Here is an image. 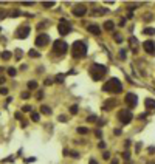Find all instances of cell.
Returning <instances> with one entry per match:
<instances>
[{"label": "cell", "instance_id": "f907efd6", "mask_svg": "<svg viewBox=\"0 0 155 164\" xmlns=\"http://www.w3.org/2000/svg\"><path fill=\"white\" fill-rule=\"evenodd\" d=\"M19 14H20V11H14V12H12L11 16H14V17H16V16H19Z\"/></svg>", "mask_w": 155, "mask_h": 164}, {"label": "cell", "instance_id": "7402d4cb", "mask_svg": "<svg viewBox=\"0 0 155 164\" xmlns=\"http://www.w3.org/2000/svg\"><path fill=\"white\" fill-rule=\"evenodd\" d=\"M90 130L87 127H77V133H81V135H87Z\"/></svg>", "mask_w": 155, "mask_h": 164}, {"label": "cell", "instance_id": "cb8c5ba5", "mask_svg": "<svg viewBox=\"0 0 155 164\" xmlns=\"http://www.w3.org/2000/svg\"><path fill=\"white\" fill-rule=\"evenodd\" d=\"M106 12H107V9H93L92 11V14H95V16H98V14L101 16V14H106Z\"/></svg>", "mask_w": 155, "mask_h": 164}, {"label": "cell", "instance_id": "1f68e13d", "mask_svg": "<svg viewBox=\"0 0 155 164\" xmlns=\"http://www.w3.org/2000/svg\"><path fill=\"white\" fill-rule=\"evenodd\" d=\"M47 25H50V22H41L37 25V30H41V28H44V26H47Z\"/></svg>", "mask_w": 155, "mask_h": 164}, {"label": "cell", "instance_id": "60d3db41", "mask_svg": "<svg viewBox=\"0 0 155 164\" xmlns=\"http://www.w3.org/2000/svg\"><path fill=\"white\" fill-rule=\"evenodd\" d=\"M42 98H44V91L39 90V91H37V99H42Z\"/></svg>", "mask_w": 155, "mask_h": 164}, {"label": "cell", "instance_id": "d590c367", "mask_svg": "<svg viewBox=\"0 0 155 164\" xmlns=\"http://www.w3.org/2000/svg\"><path fill=\"white\" fill-rule=\"evenodd\" d=\"M123 158H124L126 161H129V159H130V155H129V152H124V153H123Z\"/></svg>", "mask_w": 155, "mask_h": 164}, {"label": "cell", "instance_id": "ba28073f", "mask_svg": "<svg viewBox=\"0 0 155 164\" xmlns=\"http://www.w3.org/2000/svg\"><path fill=\"white\" fill-rule=\"evenodd\" d=\"M48 42H50V36L45 34V33H41V34L36 37V45L37 47H45Z\"/></svg>", "mask_w": 155, "mask_h": 164}, {"label": "cell", "instance_id": "7a4b0ae2", "mask_svg": "<svg viewBox=\"0 0 155 164\" xmlns=\"http://www.w3.org/2000/svg\"><path fill=\"white\" fill-rule=\"evenodd\" d=\"M106 74H107V67H106V65L93 64V65L90 67V76H92L93 80H99V79H102Z\"/></svg>", "mask_w": 155, "mask_h": 164}, {"label": "cell", "instance_id": "8fae6325", "mask_svg": "<svg viewBox=\"0 0 155 164\" xmlns=\"http://www.w3.org/2000/svg\"><path fill=\"white\" fill-rule=\"evenodd\" d=\"M143 48H144L146 53L155 54V42H152V40H146V42L143 44Z\"/></svg>", "mask_w": 155, "mask_h": 164}, {"label": "cell", "instance_id": "7c38bea8", "mask_svg": "<svg viewBox=\"0 0 155 164\" xmlns=\"http://www.w3.org/2000/svg\"><path fill=\"white\" fill-rule=\"evenodd\" d=\"M144 104H146V107H147V110L150 108V112H155V101H153L152 98H147V99L144 101Z\"/></svg>", "mask_w": 155, "mask_h": 164}, {"label": "cell", "instance_id": "ffe728a7", "mask_svg": "<svg viewBox=\"0 0 155 164\" xmlns=\"http://www.w3.org/2000/svg\"><path fill=\"white\" fill-rule=\"evenodd\" d=\"M28 56H31V57H41V53L36 51V50H30L28 51Z\"/></svg>", "mask_w": 155, "mask_h": 164}, {"label": "cell", "instance_id": "ee69618b", "mask_svg": "<svg viewBox=\"0 0 155 164\" xmlns=\"http://www.w3.org/2000/svg\"><path fill=\"white\" fill-rule=\"evenodd\" d=\"M14 116H16V119H22V113H19V112H17Z\"/></svg>", "mask_w": 155, "mask_h": 164}, {"label": "cell", "instance_id": "836d02e7", "mask_svg": "<svg viewBox=\"0 0 155 164\" xmlns=\"http://www.w3.org/2000/svg\"><path fill=\"white\" fill-rule=\"evenodd\" d=\"M22 110H23V112H27V113H30V112H31V105H23V107H22Z\"/></svg>", "mask_w": 155, "mask_h": 164}, {"label": "cell", "instance_id": "f6af8a7d", "mask_svg": "<svg viewBox=\"0 0 155 164\" xmlns=\"http://www.w3.org/2000/svg\"><path fill=\"white\" fill-rule=\"evenodd\" d=\"M126 25V19H121V22H120V26H124Z\"/></svg>", "mask_w": 155, "mask_h": 164}, {"label": "cell", "instance_id": "e0dca14e", "mask_svg": "<svg viewBox=\"0 0 155 164\" xmlns=\"http://www.w3.org/2000/svg\"><path fill=\"white\" fill-rule=\"evenodd\" d=\"M54 80L57 82V84H62V82L65 80V74H56V77H54Z\"/></svg>", "mask_w": 155, "mask_h": 164}, {"label": "cell", "instance_id": "3957f363", "mask_svg": "<svg viewBox=\"0 0 155 164\" xmlns=\"http://www.w3.org/2000/svg\"><path fill=\"white\" fill-rule=\"evenodd\" d=\"M71 54H73V57H77V59L84 57L87 54V45L82 40H76L73 44V48H71Z\"/></svg>", "mask_w": 155, "mask_h": 164}, {"label": "cell", "instance_id": "2e32d148", "mask_svg": "<svg viewBox=\"0 0 155 164\" xmlns=\"http://www.w3.org/2000/svg\"><path fill=\"white\" fill-rule=\"evenodd\" d=\"M113 28H115V23L112 22V20H107V22L104 23V30H107V31H113Z\"/></svg>", "mask_w": 155, "mask_h": 164}, {"label": "cell", "instance_id": "ac0fdd59", "mask_svg": "<svg viewBox=\"0 0 155 164\" xmlns=\"http://www.w3.org/2000/svg\"><path fill=\"white\" fill-rule=\"evenodd\" d=\"M41 112H42L44 115H51V108H50L48 105H42V107H41Z\"/></svg>", "mask_w": 155, "mask_h": 164}, {"label": "cell", "instance_id": "f35d334b", "mask_svg": "<svg viewBox=\"0 0 155 164\" xmlns=\"http://www.w3.org/2000/svg\"><path fill=\"white\" fill-rule=\"evenodd\" d=\"M87 121H88V122H95V121H96V116H93V115H92V116H88V118H87Z\"/></svg>", "mask_w": 155, "mask_h": 164}, {"label": "cell", "instance_id": "44dd1931", "mask_svg": "<svg viewBox=\"0 0 155 164\" xmlns=\"http://www.w3.org/2000/svg\"><path fill=\"white\" fill-rule=\"evenodd\" d=\"M28 88H30V90H36V88H37V82H36V80H30V82H28Z\"/></svg>", "mask_w": 155, "mask_h": 164}, {"label": "cell", "instance_id": "4316f807", "mask_svg": "<svg viewBox=\"0 0 155 164\" xmlns=\"http://www.w3.org/2000/svg\"><path fill=\"white\" fill-rule=\"evenodd\" d=\"M8 74H9V76H11V77H14V76H16V74H17V70H16V68H12V67H11V68H8Z\"/></svg>", "mask_w": 155, "mask_h": 164}, {"label": "cell", "instance_id": "b9f144b4", "mask_svg": "<svg viewBox=\"0 0 155 164\" xmlns=\"http://www.w3.org/2000/svg\"><path fill=\"white\" fill-rule=\"evenodd\" d=\"M102 158H104V159H109V158H110V153H109V152H104V153H102Z\"/></svg>", "mask_w": 155, "mask_h": 164}, {"label": "cell", "instance_id": "ab89813d", "mask_svg": "<svg viewBox=\"0 0 155 164\" xmlns=\"http://www.w3.org/2000/svg\"><path fill=\"white\" fill-rule=\"evenodd\" d=\"M98 147H99V149H106V142H104V141H99Z\"/></svg>", "mask_w": 155, "mask_h": 164}, {"label": "cell", "instance_id": "603a6c76", "mask_svg": "<svg viewBox=\"0 0 155 164\" xmlns=\"http://www.w3.org/2000/svg\"><path fill=\"white\" fill-rule=\"evenodd\" d=\"M31 119H33L34 122H37L39 119H41V115H39V113H36V112H31Z\"/></svg>", "mask_w": 155, "mask_h": 164}, {"label": "cell", "instance_id": "9a60e30c", "mask_svg": "<svg viewBox=\"0 0 155 164\" xmlns=\"http://www.w3.org/2000/svg\"><path fill=\"white\" fill-rule=\"evenodd\" d=\"M115 104H116L115 99H109V101H106V102H104V107H102V108H104V110H110Z\"/></svg>", "mask_w": 155, "mask_h": 164}, {"label": "cell", "instance_id": "f5cc1de1", "mask_svg": "<svg viewBox=\"0 0 155 164\" xmlns=\"http://www.w3.org/2000/svg\"><path fill=\"white\" fill-rule=\"evenodd\" d=\"M112 164H118V159H113V161H112Z\"/></svg>", "mask_w": 155, "mask_h": 164}, {"label": "cell", "instance_id": "bcb514c9", "mask_svg": "<svg viewBox=\"0 0 155 164\" xmlns=\"http://www.w3.org/2000/svg\"><path fill=\"white\" fill-rule=\"evenodd\" d=\"M23 5H25V6H31V5H34V3H33V2H23Z\"/></svg>", "mask_w": 155, "mask_h": 164}, {"label": "cell", "instance_id": "4fadbf2b", "mask_svg": "<svg viewBox=\"0 0 155 164\" xmlns=\"http://www.w3.org/2000/svg\"><path fill=\"white\" fill-rule=\"evenodd\" d=\"M87 31L92 33V34H101V28L98 25H88L87 26Z\"/></svg>", "mask_w": 155, "mask_h": 164}, {"label": "cell", "instance_id": "484cf974", "mask_svg": "<svg viewBox=\"0 0 155 164\" xmlns=\"http://www.w3.org/2000/svg\"><path fill=\"white\" fill-rule=\"evenodd\" d=\"M64 153H65V155H71L73 158H77V156H79V153H77V152H70V150H64Z\"/></svg>", "mask_w": 155, "mask_h": 164}, {"label": "cell", "instance_id": "e575fe53", "mask_svg": "<svg viewBox=\"0 0 155 164\" xmlns=\"http://www.w3.org/2000/svg\"><path fill=\"white\" fill-rule=\"evenodd\" d=\"M57 119H59L61 122H67V121H68V119H67V116H64V115H61V116L57 118Z\"/></svg>", "mask_w": 155, "mask_h": 164}, {"label": "cell", "instance_id": "d4e9b609", "mask_svg": "<svg viewBox=\"0 0 155 164\" xmlns=\"http://www.w3.org/2000/svg\"><path fill=\"white\" fill-rule=\"evenodd\" d=\"M11 56H12V54H11L9 51H3V53H2V59H5V60L11 59Z\"/></svg>", "mask_w": 155, "mask_h": 164}, {"label": "cell", "instance_id": "8992f818", "mask_svg": "<svg viewBox=\"0 0 155 164\" xmlns=\"http://www.w3.org/2000/svg\"><path fill=\"white\" fill-rule=\"evenodd\" d=\"M118 119L123 122L124 126H127V124H130V121L133 119V116H132L130 110H121V112L118 113Z\"/></svg>", "mask_w": 155, "mask_h": 164}, {"label": "cell", "instance_id": "5b68a950", "mask_svg": "<svg viewBox=\"0 0 155 164\" xmlns=\"http://www.w3.org/2000/svg\"><path fill=\"white\" fill-rule=\"evenodd\" d=\"M57 31H59L61 36H67V34L71 33V25L67 22L65 19H61V23L57 25Z\"/></svg>", "mask_w": 155, "mask_h": 164}, {"label": "cell", "instance_id": "5bb4252c", "mask_svg": "<svg viewBox=\"0 0 155 164\" xmlns=\"http://www.w3.org/2000/svg\"><path fill=\"white\" fill-rule=\"evenodd\" d=\"M129 44L132 45V51L137 54L138 53V48H137V45H138V39H135V37H130L129 39Z\"/></svg>", "mask_w": 155, "mask_h": 164}, {"label": "cell", "instance_id": "277c9868", "mask_svg": "<svg viewBox=\"0 0 155 164\" xmlns=\"http://www.w3.org/2000/svg\"><path fill=\"white\" fill-rule=\"evenodd\" d=\"M67 50H68V45H67L65 40H62V39L56 40L54 45H53V51H54L56 54H65V53H67Z\"/></svg>", "mask_w": 155, "mask_h": 164}, {"label": "cell", "instance_id": "4dcf8cb0", "mask_svg": "<svg viewBox=\"0 0 155 164\" xmlns=\"http://www.w3.org/2000/svg\"><path fill=\"white\" fill-rule=\"evenodd\" d=\"M44 84H45V85H51V84H54V80H53L51 77H47V79H45V82H44Z\"/></svg>", "mask_w": 155, "mask_h": 164}, {"label": "cell", "instance_id": "681fc988", "mask_svg": "<svg viewBox=\"0 0 155 164\" xmlns=\"http://www.w3.org/2000/svg\"><path fill=\"white\" fill-rule=\"evenodd\" d=\"M2 84H5V77L0 76V85H2Z\"/></svg>", "mask_w": 155, "mask_h": 164}, {"label": "cell", "instance_id": "30bf717a", "mask_svg": "<svg viewBox=\"0 0 155 164\" xmlns=\"http://www.w3.org/2000/svg\"><path fill=\"white\" fill-rule=\"evenodd\" d=\"M28 34H30V26L28 25L27 26H20L16 31V37H19V39H25V37H28Z\"/></svg>", "mask_w": 155, "mask_h": 164}, {"label": "cell", "instance_id": "7dc6e473", "mask_svg": "<svg viewBox=\"0 0 155 164\" xmlns=\"http://www.w3.org/2000/svg\"><path fill=\"white\" fill-rule=\"evenodd\" d=\"M115 135H116V136H120V135H121V130H120V129H116V130H115Z\"/></svg>", "mask_w": 155, "mask_h": 164}, {"label": "cell", "instance_id": "52a82bcc", "mask_svg": "<svg viewBox=\"0 0 155 164\" xmlns=\"http://www.w3.org/2000/svg\"><path fill=\"white\" fill-rule=\"evenodd\" d=\"M124 101H126V104H127L130 108H133V107H137L138 96L135 94V93H127V94H126V98H124Z\"/></svg>", "mask_w": 155, "mask_h": 164}, {"label": "cell", "instance_id": "8d00e7d4", "mask_svg": "<svg viewBox=\"0 0 155 164\" xmlns=\"http://www.w3.org/2000/svg\"><path fill=\"white\" fill-rule=\"evenodd\" d=\"M0 94H8V88L2 87V88H0Z\"/></svg>", "mask_w": 155, "mask_h": 164}, {"label": "cell", "instance_id": "83f0119b", "mask_svg": "<svg viewBox=\"0 0 155 164\" xmlns=\"http://www.w3.org/2000/svg\"><path fill=\"white\" fill-rule=\"evenodd\" d=\"M77 112H79V108H77V105H71V107H70V113H71V115H76Z\"/></svg>", "mask_w": 155, "mask_h": 164}, {"label": "cell", "instance_id": "6da1fadb", "mask_svg": "<svg viewBox=\"0 0 155 164\" xmlns=\"http://www.w3.org/2000/svg\"><path fill=\"white\" fill-rule=\"evenodd\" d=\"M104 91H110V93H121L123 91V84L120 82V79H116V77H112L109 79L104 87H102Z\"/></svg>", "mask_w": 155, "mask_h": 164}, {"label": "cell", "instance_id": "74e56055", "mask_svg": "<svg viewBox=\"0 0 155 164\" xmlns=\"http://www.w3.org/2000/svg\"><path fill=\"white\" fill-rule=\"evenodd\" d=\"M120 59H126V51H124V50L120 51Z\"/></svg>", "mask_w": 155, "mask_h": 164}, {"label": "cell", "instance_id": "7bdbcfd3", "mask_svg": "<svg viewBox=\"0 0 155 164\" xmlns=\"http://www.w3.org/2000/svg\"><path fill=\"white\" fill-rule=\"evenodd\" d=\"M95 135H96V138H101V136H102V132H101V130H96Z\"/></svg>", "mask_w": 155, "mask_h": 164}, {"label": "cell", "instance_id": "816d5d0a", "mask_svg": "<svg viewBox=\"0 0 155 164\" xmlns=\"http://www.w3.org/2000/svg\"><path fill=\"white\" fill-rule=\"evenodd\" d=\"M90 164H98V162H96L95 159H90Z\"/></svg>", "mask_w": 155, "mask_h": 164}, {"label": "cell", "instance_id": "f1b7e54d", "mask_svg": "<svg viewBox=\"0 0 155 164\" xmlns=\"http://www.w3.org/2000/svg\"><path fill=\"white\" fill-rule=\"evenodd\" d=\"M113 39H115V40H116V42H118V44H120V42H123V37H121V36H120L118 33H115V34H113Z\"/></svg>", "mask_w": 155, "mask_h": 164}, {"label": "cell", "instance_id": "9c48e42d", "mask_svg": "<svg viewBox=\"0 0 155 164\" xmlns=\"http://www.w3.org/2000/svg\"><path fill=\"white\" fill-rule=\"evenodd\" d=\"M71 14L76 16V17H82V16L87 14V8L82 6V5H77V6H74V8L71 9Z\"/></svg>", "mask_w": 155, "mask_h": 164}, {"label": "cell", "instance_id": "f546056e", "mask_svg": "<svg viewBox=\"0 0 155 164\" xmlns=\"http://www.w3.org/2000/svg\"><path fill=\"white\" fill-rule=\"evenodd\" d=\"M42 5L45 8H51V6H54V2H42Z\"/></svg>", "mask_w": 155, "mask_h": 164}, {"label": "cell", "instance_id": "d6986e66", "mask_svg": "<svg viewBox=\"0 0 155 164\" xmlns=\"http://www.w3.org/2000/svg\"><path fill=\"white\" fill-rule=\"evenodd\" d=\"M143 34L153 36V34H155V28H144V30H143Z\"/></svg>", "mask_w": 155, "mask_h": 164}, {"label": "cell", "instance_id": "d6a6232c", "mask_svg": "<svg viewBox=\"0 0 155 164\" xmlns=\"http://www.w3.org/2000/svg\"><path fill=\"white\" fill-rule=\"evenodd\" d=\"M20 96H22V99H28V98H30L31 94H30V91H23V93H22Z\"/></svg>", "mask_w": 155, "mask_h": 164}, {"label": "cell", "instance_id": "c3c4849f", "mask_svg": "<svg viewBox=\"0 0 155 164\" xmlns=\"http://www.w3.org/2000/svg\"><path fill=\"white\" fill-rule=\"evenodd\" d=\"M5 16H6V12H5V11H0V19H3Z\"/></svg>", "mask_w": 155, "mask_h": 164}]
</instances>
